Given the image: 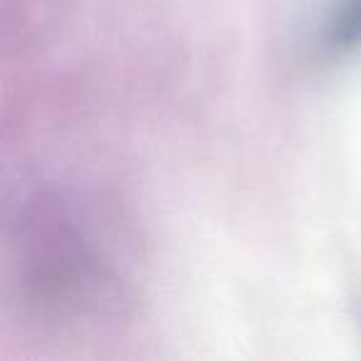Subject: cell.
<instances>
[{"instance_id":"6da1fadb","label":"cell","mask_w":361,"mask_h":361,"mask_svg":"<svg viewBox=\"0 0 361 361\" xmlns=\"http://www.w3.org/2000/svg\"><path fill=\"white\" fill-rule=\"evenodd\" d=\"M322 42L336 57L361 50V0H329L322 25Z\"/></svg>"}]
</instances>
